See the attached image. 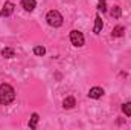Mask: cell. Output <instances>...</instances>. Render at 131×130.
Returning a JSON list of instances; mask_svg holds the SVG:
<instances>
[{
	"mask_svg": "<svg viewBox=\"0 0 131 130\" xmlns=\"http://www.w3.org/2000/svg\"><path fill=\"white\" fill-rule=\"evenodd\" d=\"M98 9H99V11H102V12H105V11H107V0H99Z\"/></svg>",
	"mask_w": 131,
	"mask_h": 130,
	"instance_id": "9a60e30c",
	"label": "cell"
},
{
	"mask_svg": "<svg viewBox=\"0 0 131 130\" xmlns=\"http://www.w3.org/2000/svg\"><path fill=\"white\" fill-rule=\"evenodd\" d=\"M38 113H32V116H31V121H29V129H35L37 127V124H38Z\"/></svg>",
	"mask_w": 131,
	"mask_h": 130,
	"instance_id": "30bf717a",
	"label": "cell"
},
{
	"mask_svg": "<svg viewBox=\"0 0 131 130\" xmlns=\"http://www.w3.org/2000/svg\"><path fill=\"white\" fill-rule=\"evenodd\" d=\"M12 12H14V3L12 2H6L5 6L0 11V17H9Z\"/></svg>",
	"mask_w": 131,
	"mask_h": 130,
	"instance_id": "277c9868",
	"label": "cell"
},
{
	"mask_svg": "<svg viewBox=\"0 0 131 130\" xmlns=\"http://www.w3.org/2000/svg\"><path fill=\"white\" fill-rule=\"evenodd\" d=\"M104 95V89L102 87H92L90 92H89V98H93V99H98Z\"/></svg>",
	"mask_w": 131,
	"mask_h": 130,
	"instance_id": "5b68a950",
	"label": "cell"
},
{
	"mask_svg": "<svg viewBox=\"0 0 131 130\" xmlns=\"http://www.w3.org/2000/svg\"><path fill=\"white\" fill-rule=\"evenodd\" d=\"M15 99V90L9 84H0V104L6 106Z\"/></svg>",
	"mask_w": 131,
	"mask_h": 130,
	"instance_id": "6da1fadb",
	"label": "cell"
},
{
	"mask_svg": "<svg viewBox=\"0 0 131 130\" xmlns=\"http://www.w3.org/2000/svg\"><path fill=\"white\" fill-rule=\"evenodd\" d=\"M34 54L35 55H44L46 54V49L43 46H37V48H34Z\"/></svg>",
	"mask_w": 131,
	"mask_h": 130,
	"instance_id": "5bb4252c",
	"label": "cell"
},
{
	"mask_svg": "<svg viewBox=\"0 0 131 130\" xmlns=\"http://www.w3.org/2000/svg\"><path fill=\"white\" fill-rule=\"evenodd\" d=\"M70 41H72L73 46L81 48V46L84 44V35H82V32H79V31H72V32H70Z\"/></svg>",
	"mask_w": 131,
	"mask_h": 130,
	"instance_id": "3957f363",
	"label": "cell"
},
{
	"mask_svg": "<svg viewBox=\"0 0 131 130\" xmlns=\"http://www.w3.org/2000/svg\"><path fill=\"white\" fill-rule=\"evenodd\" d=\"M2 55H3L5 58H12V57L15 55V52H14L12 48H5V49L2 51Z\"/></svg>",
	"mask_w": 131,
	"mask_h": 130,
	"instance_id": "9c48e42d",
	"label": "cell"
},
{
	"mask_svg": "<svg viewBox=\"0 0 131 130\" xmlns=\"http://www.w3.org/2000/svg\"><path fill=\"white\" fill-rule=\"evenodd\" d=\"M46 20H47V23H49L50 26H53V28H58V26L63 25V15H61L57 9L49 11L47 15H46Z\"/></svg>",
	"mask_w": 131,
	"mask_h": 130,
	"instance_id": "7a4b0ae2",
	"label": "cell"
},
{
	"mask_svg": "<svg viewBox=\"0 0 131 130\" xmlns=\"http://www.w3.org/2000/svg\"><path fill=\"white\" fill-rule=\"evenodd\" d=\"M101 29H102V18L96 15V23H95V34H99L101 32Z\"/></svg>",
	"mask_w": 131,
	"mask_h": 130,
	"instance_id": "7c38bea8",
	"label": "cell"
},
{
	"mask_svg": "<svg viewBox=\"0 0 131 130\" xmlns=\"http://www.w3.org/2000/svg\"><path fill=\"white\" fill-rule=\"evenodd\" d=\"M124 32H125V28H124L122 25H119V26H114V29H113L111 35H113V37H122Z\"/></svg>",
	"mask_w": 131,
	"mask_h": 130,
	"instance_id": "ba28073f",
	"label": "cell"
},
{
	"mask_svg": "<svg viewBox=\"0 0 131 130\" xmlns=\"http://www.w3.org/2000/svg\"><path fill=\"white\" fill-rule=\"evenodd\" d=\"M122 112H124L127 116H131V103H125V104H122Z\"/></svg>",
	"mask_w": 131,
	"mask_h": 130,
	"instance_id": "4fadbf2b",
	"label": "cell"
},
{
	"mask_svg": "<svg viewBox=\"0 0 131 130\" xmlns=\"http://www.w3.org/2000/svg\"><path fill=\"white\" fill-rule=\"evenodd\" d=\"M35 5H37L35 0H21V6H23L26 11H29V12L35 9Z\"/></svg>",
	"mask_w": 131,
	"mask_h": 130,
	"instance_id": "8992f818",
	"label": "cell"
},
{
	"mask_svg": "<svg viewBox=\"0 0 131 130\" xmlns=\"http://www.w3.org/2000/svg\"><path fill=\"white\" fill-rule=\"evenodd\" d=\"M110 14H111V17H113V18H119V17L122 15V9H121L119 6H114V8L111 9V12H110Z\"/></svg>",
	"mask_w": 131,
	"mask_h": 130,
	"instance_id": "8fae6325",
	"label": "cell"
},
{
	"mask_svg": "<svg viewBox=\"0 0 131 130\" xmlns=\"http://www.w3.org/2000/svg\"><path fill=\"white\" fill-rule=\"evenodd\" d=\"M75 106H76V101H75L73 97H67L64 101H63V107H64V109H73Z\"/></svg>",
	"mask_w": 131,
	"mask_h": 130,
	"instance_id": "52a82bcc",
	"label": "cell"
}]
</instances>
